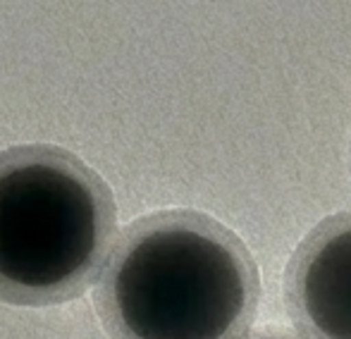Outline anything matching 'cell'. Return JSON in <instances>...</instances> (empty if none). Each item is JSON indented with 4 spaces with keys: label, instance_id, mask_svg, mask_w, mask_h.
<instances>
[{
    "label": "cell",
    "instance_id": "cell-2",
    "mask_svg": "<svg viewBox=\"0 0 351 339\" xmlns=\"http://www.w3.org/2000/svg\"><path fill=\"white\" fill-rule=\"evenodd\" d=\"M108 181L56 144L0 151V301L60 306L98 279L115 242Z\"/></svg>",
    "mask_w": 351,
    "mask_h": 339
},
{
    "label": "cell",
    "instance_id": "cell-1",
    "mask_svg": "<svg viewBox=\"0 0 351 339\" xmlns=\"http://www.w3.org/2000/svg\"><path fill=\"white\" fill-rule=\"evenodd\" d=\"M261 297L239 234L204 210L167 208L112 242L93 303L110 339H244Z\"/></svg>",
    "mask_w": 351,
    "mask_h": 339
},
{
    "label": "cell",
    "instance_id": "cell-4",
    "mask_svg": "<svg viewBox=\"0 0 351 339\" xmlns=\"http://www.w3.org/2000/svg\"><path fill=\"white\" fill-rule=\"evenodd\" d=\"M244 339H299V337L287 335V332H258V335H251Z\"/></svg>",
    "mask_w": 351,
    "mask_h": 339
},
{
    "label": "cell",
    "instance_id": "cell-5",
    "mask_svg": "<svg viewBox=\"0 0 351 339\" xmlns=\"http://www.w3.org/2000/svg\"><path fill=\"white\" fill-rule=\"evenodd\" d=\"M349 153H351V149H349Z\"/></svg>",
    "mask_w": 351,
    "mask_h": 339
},
{
    "label": "cell",
    "instance_id": "cell-3",
    "mask_svg": "<svg viewBox=\"0 0 351 339\" xmlns=\"http://www.w3.org/2000/svg\"><path fill=\"white\" fill-rule=\"evenodd\" d=\"M285 306L304 339H351V213L323 218L285 270Z\"/></svg>",
    "mask_w": 351,
    "mask_h": 339
}]
</instances>
